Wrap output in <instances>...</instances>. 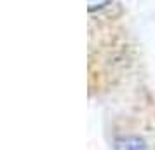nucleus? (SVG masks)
Here are the masks:
<instances>
[{"instance_id": "nucleus-1", "label": "nucleus", "mask_w": 155, "mask_h": 150, "mask_svg": "<svg viewBox=\"0 0 155 150\" xmlns=\"http://www.w3.org/2000/svg\"><path fill=\"white\" fill-rule=\"evenodd\" d=\"M115 150H147V145L138 136H122L115 142Z\"/></svg>"}, {"instance_id": "nucleus-2", "label": "nucleus", "mask_w": 155, "mask_h": 150, "mask_svg": "<svg viewBox=\"0 0 155 150\" xmlns=\"http://www.w3.org/2000/svg\"><path fill=\"white\" fill-rule=\"evenodd\" d=\"M112 0H89V11H96V9H101L108 5Z\"/></svg>"}]
</instances>
